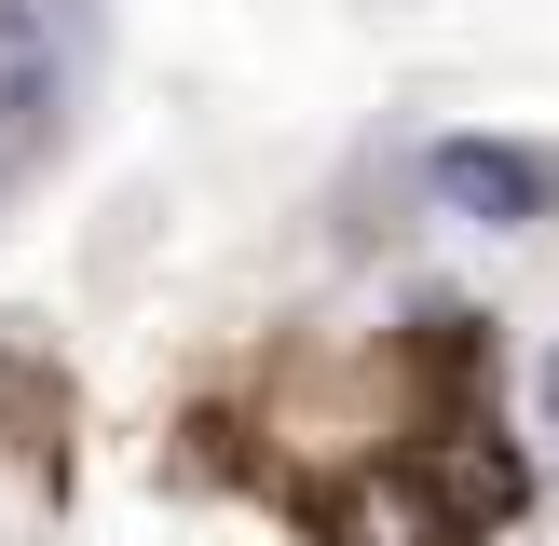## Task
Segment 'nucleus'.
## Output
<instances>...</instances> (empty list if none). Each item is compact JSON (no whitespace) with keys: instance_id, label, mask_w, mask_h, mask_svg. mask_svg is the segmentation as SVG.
Returning a JSON list of instances; mask_svg holds the SVG:
<instances>
[{"instance_id":"1","label":"nucleus","mask_w":559,"mask_h":546,"mask_svg":"<svg viewBox=\"0 0 559 546\" xmlns=\"http://www.w3.org/2000/svg\"><path fill=\"white\" fill-rule=\"evenodd\" d=\"M424 191L451 218H478V233H533V218H559V164L519 151V136H437V151H424Z\"/></svg>"},{"instance_id":"5","label":"nucleus","mask_w":559,"mask_h":546,"mask_svg":"<svg viewBox=\"0 0 559 546\" xmlns=\"http://www.w3.org/2000/svg\"><path fill=\"white\" fill-rule=\"evenodd\" d=\"M533 424H546V437H559V342H546V355H533Z\"/></svg>"},{"instance_id":"2","label":"nucleus","mask_w":559,"mask_h":546,"mask_svg":"<svg viewBox=\"0 0 559 546\" xmlns=\"http://www.w3.org/2000/svg\"><path fill=\"white\" fill-rule=\"evenodd\" d=\"M69 109V41H55V0H0V123L55 136Z\"/></svg>"},{"instance_id":"3","label":"nucleus","mask_w":559,"mask_h":546,"mask_svg":"<svg viewBox=\"0 0 559 546\" xmlns=\"http://www.w3.org/2000/svg\"><path fill=\"white\" fill-rule=\"evenodd\" d=\"M424 506H437V533H491V519L519 506V464L491 451V437H437V478H424Z\"/></svg>"},{"instance_id":"4","label":"nucleus","mask_w":559,"mask_h":546,"mask_svg":"<svg viewBox=\"0 0 559 546\" xmlns=\"http://www.w3.org/2000/svg\"><path fill=\"white\" fill-rule=\"evenodd\" d=\"M328 519H342L355 546H451V533H437V506H424L409 478H355V491H342Z\"/></svg>"}]
</instances>
